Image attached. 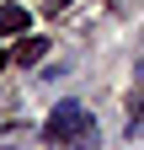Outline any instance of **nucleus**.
I'll return each instance as SVG.
<instances>
[{
	"label": "nucleus",
	"mask_w": 144,
	"mask_h": 150,
	"mask_svg": "<svg viewBox=\"0 0 144 150\" xmlns=\"http://www.w3.org/2000/svg\"><path fill=\"white\" fill-rule=\"evenodd\" d=\"M43 139L59 145V150H96V123H91V107L85 102H59L43 123Z\"/></svg>",
	"instance_id": "f257e3e1"
},
{
	"label": "nucleus",
	"mask_w": 144,
	"mask_h": 150,
	"mask_svg": "<svg viewBox=\"0 0 144 150\" xmlns=\"http://www.w3.org/2000/svg\"><path fill=\"white\" fill-rule=\"evenodd\" d=\"M43 54H48V38H22V43H16V54H11V59H16V64H38Z\"/></svg>",
	"instance_id": "f03ea898"
},
{
	"label": "nucleus",
	"mask_w": 144,
	"mask_h": 150,
	"mask_svg": "<svg viewBox=\"0 0 144 150\" xmlns=\"http://www.w3.org/2000/svg\"><path fill=\"white\" fill-rule=\"evenodd\" d=\"M27 22H32V16H27L22 6H0V38H11V32H27Z\"/></svg>",
	"instance_id": "7ed1b4c3"
},
{
	"label": "nucleus",
	"mask_w": 144,
	"mask_h": 150,
	"mask_svg": "<svg viewBox=\"0 0 144 150\" xmlns=\"http://www.w3.org/2000/svg\"><path fill=\"white\" fill-rule=\"evenodd\" d=\"M6 59H11V54H6V48H0V64H6Z\"/></svg>",
	"instance_id": "20e7f679"
},
{
	"label": "nucleus",
	"mask_w": 144,
	"mask_h": 150,
	"mask_svg": "<svg viewBox=\"0 0 144 150\" xmlns=\"http://www.w3.org/2000/svg\"><path fill=\"white\" fill-rule=\"evenodd\" d=\"M139 81H144V59H139Z\"/></svg>",
	"instance_id": "39448f33"
}]
</instances>
